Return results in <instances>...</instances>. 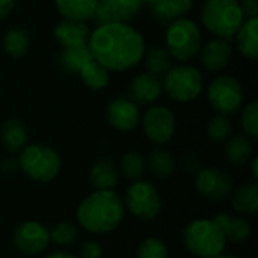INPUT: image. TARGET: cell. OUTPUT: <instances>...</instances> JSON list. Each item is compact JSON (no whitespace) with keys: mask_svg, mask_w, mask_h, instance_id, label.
<instances>
[{"mask_svg":"<svg viewBox=\"0 0 258 258\" xmlns=\"http://www.w3.org/2000/svg\"><path fill=\"white\" fill-rule=\"evenodd\" d=\"M88 47L92 57L109 71H125L142 60L145 39L128 23H106L91 32Z\"/></svg>","mask_w":258,"mask_h":258,"instance_id":"1","label":"cell"},{"mask_svg":"<svg viewBox=\"0 0 258 258\" xmlns=\"http://www.w3.org/2000/svg\"><path fill=\"white\" fill-rule=\"evenodd\" d=\"M124 200L113 190H94L86 195L76 212L79 225L91 234H109L124 221Z\"/></svg>","mask_w":258,"mask_h":258,"instance_id":"2","label":"cell"},{"mask_svg":"<svg viewBox=\"0 0 258 258\" xmlns=\"http://www.w3.org/2000/svg\"><path fill=\"white\" fill-rule=\"evenodd\" d=\"M181 237L186 249L197 258H215L225 251L228 243L221 227L207 218L190 221Z\"/></svg>","mask_w":258,"mask_h":258,"instance_id":"3","label":"cell"},{"mask_svg":"<svg viewBox=\"0 0 258 258\" xmlns=\"http://www.w3.org/2000/svg\"><path fill=\"white\" fill-rule=\"evenodd\" d=\"M201 21L215 38L231 41L245 21V15L239 0H204Z\"/></svg>","mask_w":258,"mask_h":258,"instance_id":"4","label":"cell"},{"mask_svg":"<svg viewBox=\"0 0 258 258\" xmlns=\"http://www.w3.org/2000/svg\"><path fill=\"white\" fill-rule=\"evenodd\" d=\"M18 168L32 181L48 183L54 180L62 168L57 151L45 144H27L18 153Z\"/></svg>","mask_w":258,"mask_h":258,"instance_id":"5","label":"cell"},{"mask_svg":"<svg viewBox=\"0 0 258 258\" xmlns=\"http://www.w3.org/2000/svg\"><path fill=\"white\" fill-rule=\"evenodd\" d=\"M165 42V48L174 60L187 63L200 54L203 47V35L194 20L183 17L168 24Z\"/></svg>","mask_w":258,"mask_h":258,"instance_id":"6","label":"cell"},{"mask_svg":"<svg viewBox=\"0 0 258 258\" xmlns=\"http://www.w3.org/2000/svg\"><path fill=\"white\" fill-rule=\"evenodd\" d=\"M162 88L171 100L177 103H190L203 92V74L198 68L189 63L172 65V68L163 76Z\"/></svg>","mask_w":258,"mask_h":258,"instance_id":"7","label":"cell"},{"mask_svg":"<svg viewBox=\"0 0 258 258\" xmlns=\"http://www.w3.org/2000/svg\"><path fill=\"white\" fill-rule=\"evenodd\" d=\"M124 206L132 216L141 221H153L160 215L163 203L157 187L153 183L141 178L128 186Z\"/></svg>","mask_w":258,"mask_h":258,"instance_id":"8","label":"cell"},{"mask_svg":"<svg viewBox=\"0 0 258 258\" xmlns=\"http://www.w3.org/2000/svg\"><path fill=\"white\" fill-rule=\"evenodd\" d=\"M207 100L218 113L230 116L242 109L245 89L236 77L218 76L207 88Z\"/></svg>","mask_w":258,"mask_h":258,"instance_id":"9","label":"cell"},{"mask_svg":"<svg viewBox=\"0 0 258 258\" xmlns=\"http://www.w3.org/2000/svg\"><path fill=\"white\" fill-rule=\"evenodd\" d=\"M141 121L145 138L159 147L168 144L177 130L175 115L165 106H150Z\"/></svg>","mask_w":258,"mask_h":258,"instance_id":"10","label":"cell"},{"mask_svg":"<svg viewBox=\"0 0 258 258\" xmlns=\"http://www.w3.org/2000/svg\"><path fill=\"white\" fill-rule=\"evenodd\" d=\"M14 248L24 255H39L50 246L48 227L39 221H24L12 233Z\"/></svg>","mask_w":258,"mask_h":258,"instance_id":"11","label":"cell"},{"mask_svg":"<svg viewBox=\"0 0 258 258\" xmlns=\"http://www.w3.org/2000/svg\"><path fill=\"white\" fill-rule=\"evenodd\" d=\"M195 189L201 197L219 201L231 195L234 181L227 172L218 168H201L195 175Z\"/></svg>","mask_w":258,"mask_h":258,"instance_id":"12","label":"cell"},{"mask_svg":"<svg viewBox=\"0 0 258 258\" xmlns=\"http://www.w3.org/2000/svg\"><path fill=\"white\" fill-rule=\"evenodd\" d=\"M142 0H98L91 20L95 24L106 23H128L142 9Z\"/></svg>","mask_w":258,"mask_h":258,"instance_id":"13","label":"cell"},{"mask_svg":"<svg viewBox=\"0 0 258 258\" xmlns=\"http://www.w3.org/2000/svg\"><path fill=\"white\" fill-rule=\"evenodd\" d=\"M106 119L118 132H133L141 122V110L128 97L119 95L107 103Z\"/></svg>","mask_w":258,"mask_h":258,"instance_id":"14","label":"cell"},{"mask_svg":"<svg viewBox=\"0 0 258 258\" xmlns=\"http://www.w3.org/2000/svg\"><path fill=\"white\" fill-rule=\"evenodd\" d=\"M162 91V80L145 71L132 79L127 97L138 106H150L160 97Z\"/></svg>","mask_w":258,"mask_h":258,"instance_id":"15","label":"cell"},{"mask_svg":"<svg viewBox=\"0 0 258 258\" xmlns=\"http://www.w3.org/2000/svg\"><path fill=\"white\" fill-rule=\"evenodd\" d=\"M233 56L231 41L222 38H212L200 50V59L207 71H222L227 68Z\"/></svg>","mask_w":258,"mask_h":258,"instance_id":"16","label":"cell"},{"mask_svg":"<svg viewBox=\"0 0 258 258\" xmlns=\"http://www.w3.org/2000/svg\"><path fill=\"white\" fill-rule=\"evenodd\" d=\"M53 35L62 47H77V45L88 44L91 36V29L86 24V21L62 18L56 24Z\"/></svg>","mask_w":258,"mask_h":258,"instance_id":"17","label":"cell"},{"mask_svg":"<svg viewBox=\"0 0 258 258\" xmlns=\"http://www.w3.org/2000/svg\"><path fill=\"white\" fill-rule=\"evenodd\" d=\"M213 221L221 227L224 231L227 242L231 243H243L251 239L252 236V225L242 215H228V213H218Z\"/></svg>","mask_w":258,"mask_h":258,"instance_id":"18","label":"cell"},{"mask_svg":"<svg viewBox=\"0 0 258 258\" xmlns=\"http://www.w3.org/2000/svg\"><path fill=\"white\" fill-rule=\"evenodd\" d=\"M119 178V168L112 159H98L89 168V181L95 190H113L118 186Z\"/></svg>","mask_w":258,"mask_h":258,"instance_id":"19","label":"cell"},{"mask_svg":"<svg viewBox=\"0 0 258 258\" xmlns=\"http://www.w3.org/2000/svg\"><path fill=\"white\" fill-rule=\"evenodd\" d=\"M29 141L27 127L18 118L6 119L0 127V142L6 153L18 154Z\"/></svg>","mask_w":258,"mask_h":258,"instance_id":"20","label":"cell"},{"mask_svg":"<svg viewBox=\"0 0 258 258\" xmlns=\"http://www.w3.org/2000/svg\"><path fill=\"white\" fill-rule=\"evenodd\" d=\"M94 59L91 54V50L86 45H77V47H62L59 56H57V67L62 73L68 76H79L83 67Z\"/></svg>","mask_w":258,"mask_h":258,"instance_id":"21","label":"cell"},{"mask_svg":"<svg viewBox=\"0 0 258 258\" xmlns=\"http://www.w3.org/2000/svg\"><path fill=\"white\" fill-rule=\"evenodd\" d=\"M231 207L242 216H252L257 213L258 184L255 180L246 181L231 192Z\"/></svg>","mask_w":258,"mask_h":258,"instance_id":"22","label":"cell"},{"mask_svg":"<svg viewBox=\"0 0 258 258\" xmlns=\"http://www.w3.org/2000/svg\"><path fill=\"white\" fill-rule=\"evenodd\" d=\"M194 8V0H157L151 5L153 17L160 24H169L186 17Z\"/></svg>","mask_w":258,"mask_h":258,"instance_id":"23","label":"cell"},{"mask_svg":"<svg viewBox=\"0 0 258 258\" xmlns=\"http://www.w3.org/2000/svg\"><path fill=\"white\" fill-rule=\"evenodd\" d=\"M239 51L249 60L258 57V17L246 18L234 35Z\"/></svg>","mask_w":258,"mask_h":258,"instance_id":"24","label":"cell"},{"mask_svg":"<svg viewBox=\"0 0 258 258\" xmlns=\"http://www.w3.org/2000/svg\"><path fill=\"white\" fill-rule=\"evenodd\" d=\"M147 168L151 171V174L156 178L165 180L174 175L177 169V160L171 151H168L166 148L157 147L150 153L147 159Z\"/></svg>","mask_w":258,"mask_h":258,"instance_id":"25","label":"cell"},{"mask_svg":"<svg viewBox=\"0 0 258 258\" xmlns=\"http://www.w3.org/2000/svg\"><path fill=\"white\" fill-rule=\"evenodd\" d=\"M2 47L8 56H11L14 59H20L30 48V35L26 29H23L20 26L9 27L3 35Z\"/></svg>","mask_w":258,"mask_h":258,"instance_id":"26","label":"cell"},{"mask_svg":"<svg viewBox=\"0 0 258 258\" xmlns=\"http://www.w3.org/2000/svg\"><path fill=\"white\" fill-rule=\"evenodd\" d=\"M254 153V141L246 135L231 136L225 144V157L233 166L245 165Z\"/></svg>","mask_w":258,"mask_h":258,"instance_id":"27","label":"cell"},{"mask_svg":"<svg viewBox=\"0 0 258 258\" xmlns=\"http://www.w3.org/2000/svg\"><path fill=\"white\" fill-rule=\"evenodd\" d=\"M98 0H54L57 12L62 18L70 20H91Z\"/></svg>","mask_w":258,"mask_h":258,"instance_id":"28","label":"cell"},{"mask_svg":"<svg viewBox=\"0 0 258 258\" xmlns=\"http://www.w3.org/2000/svg\"><path fill=\"white\" fill-rule=\"evenodd\" d=\"M144 65L147 73L156 76V77H163L171 68H172V57L168 53L165 47H151L150 50H145L142 56Z\"/></svg>","mask_w":258,"mask_h":258,"instance_id":"29","label":"cell"},{"mask_svg":"<svg viewBox=\"0 0 258 258\" xmlns=\"http://www.w3.org/2000/svg\"><path fill=\"white\" fill-rule=\"evenodd\" d=\"M79 76L82 82L85 83V86H88L92 91H101L110 82V71L106 67H103L100 62H97L95 59H91L83 67Z\"/></svg>","mask_w":258,"mask_h":258,"instance_id":"30","label":"cell"},{"mask_svg":"<svg viewBox=\"0 0 258 258\" xmlns=\"http://www.w3.org/2000/svg\"><path fill=\"white\" fill-rule=\"evenodd\" d=\"M118 168L122 177H125L130 181H136L141 180L147 171V159L144 157L142 153L132 150L122 154Z\"/></svg>","mask_w":258,"mask_h":258,"instance_id":"31","label":"cell"},{"mask_svg":"<svg viewBox=\"0 0 258 258\" xmlns=\"http://www.w3.org/2000/svg\"><path fill=\"white\" fill-rule=\"evenodd\" d=\"M48 231H50V243L60 248L71 246L79 239V228L68 221L56 222L51 228H48Z\"/></svg>","mask_w":258,"mask_h":258,"instance_id":"32","label":"cell"},{"mask_svg":"<svg viewBox=\"0 0 258 258\" xmlns=\"http://www.w3.org/2000/svg\"><path fill=\"white\" fill-rule=\"evenodd\" d=\"M233 130H234V125H233V121L230 119V116L221 115V113L213 116L206 127L209 139L216 144L227 142L231 138Z\"/></svg>","mask_w":258,"mask_h":258,"instance_id":"33","label":"cell"},{"mask_svg":"<svg viewBox=\"0 0 258 258\" xmlns=\"http://www.w3.org/2000/svg\"><path fill=\"white\" fill-rule=\"evenodd\" d=\"M136 258H169V251L165 242L157 237H147L144 239L138 249Z\"/></svg>","mask_w":258,"mask_h":258,"instance_id":"34","label":"cell"},{"mask_svg":"<svg viewBox=\"0 0 258 258\" xmlns=\"http://www.w3.org/2000/svg\"><path fill=\"white\" fill-rule=\"evenodd\" d=\"M240 124L246 136H249L252 141H257L258 138V103L257 100H252L243 107Z\"/></svg>","mask_w":258,"mask_h":258,"instance_id":"35","label":"cell"},{"mask_svg":"<svg viewBox=\"0 0 258 258\" xmlns=\"http://www.w3.org/2000/svg\"><path fill=\"white\" fill-rule=\"evenodd\" d=\"M103 257V246L95 240H88L80 246V257L79 258H101Z\"/></svg>","mask_w":258,"mask_h":258,"instance_id":"36","label":"cell"},{"mask_svg":"<svg viewBox=\"0 0 258 258\" xmlns=\"http://www.w3.org/2000/svg\"><path fill=\"white\" fill-rule=\"evenodd\" d=\"M181 169H183V172H186V174H189V175H197V172L203 168L201 166V160L197 157V156H194V154H187V156H184L183 159H181Z\"/></svg>","mask_w":258,"mask_h":258,"instance_id":"37","label":"cell"},{"mask_svg":"<svg viewBox=\"0 0 258 258\" xmlns=\"http://www.w3.org/2000/svg\"><path fill=\"white\" fill-rule=\"evenodd\" d=\"M239 5L245 15V20L258 17V0H239Z\"/></svg>","mask_w":258,"mask_h":258,"instance_id":"38","label":"cell"},{"mask_svg":"<svg viewBox=\"0 0 258 258\" xmlns=\"http://www.w3.org/2000/svg\"><path fill=\"white\" fill-rule=\"evenodd\" d=\"M0 171H2L3 174H8V175H11V174H14V172H17V171H20L17 157H12V154L8 156V157H3V159L0 160Z\"/></svg>","mask_w":258,"mask_h":258,"instance_id":"39","label":"cell"},{"mask_svg":"<svg viewBox=\"0 0 258 258\" xmlns=\"http://www.w3.org/2000/svg\"><path fill=\"white\" fill-rule=\"evenodd\" d=\"M15 0H0V21L5 20L14 9Z\"/></svg>","mask_w":258,"mask_h":258,"instance_id":"40","label":"cell"},{"mask_svg":"<svg viewBox=\"0 0 258 258\" xmlns=\"http://www.w3.org/2000/svg\"><path fill=\"white\" fill-rule=\"evenodd\" d=\"M45 258H77L74 254L68 252V251H63V249H57V251H53L50 252Z\"/></svg>","mask_w":258,"mask_h":258,"instance_id":"41","label":"cell"},{"mask_svg":"<svg viewBox=\"0 0 258 258\" xmlns=\"http://www.w3.org/2000/svg\"><path fill=\"white\" fill-rule=\"evenodd\" d=\"M257 165H258V159L257 157H254V159H252V178H254V180H257L258 178Z\"/></svg>","mask_w":258,"mask_h":258,"instance_id":"42","label":"cell"},{"mask_svg":"<svg viewBox=\"0 0 258 258\" xmlns=\"http://www.w3.org/2000/svg\"><path fill=\"white\" fill-rule=\"evenodd\" d=\"M215 258H237V257H234V255H230V254H219V255H216Z\"/></svg>","mask_w":258,"mask_h":258,"instance_id":"43","label":"cell"},{"mask_svg":"<svg viewBox=\"0 0 258 258\" xmlns=\"http://www.w3.org/2000/svg\"><path fill=\"white\" fill-rule=\"evenodd\" d=\"M156 2H157V0H142V3H147V5H150V6L154 5Z\"/></svg>","mask_w":258,"mask_h":258,"instance_id":"44","label":"cell"}]
</instances>
